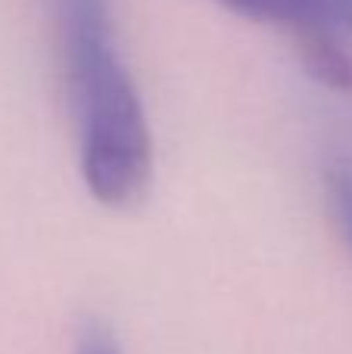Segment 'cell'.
I'll return each instance as SVG.
<instances>
[{"label": "cell", "mask_w": 352, "mask_h": 354, "mask_svg": "<svg viewBox=\"0 0 352 354\" xmlns=\"http://www.w3.org/2000/svg\"><path fill=\"white\" fill-rule=\"evenodd\" d=\"M328 187H331V199H334L337 214H340V224H343V230H346V236L352 243V165L331 168Z\"/></svg>", "instance_id": "4"}, {"label": "cell", "mask_w": 352, "mask_h": 354, "mask_svg": "<svg viewBox=\"0 0 352 354\" xmlns=\"http://www.w3.org/2000/svg\"><path fill=\"white\" fill-rule=\"evenodd\" d=\"M253 22L293 31H352V0H215Z\"/></svg>", "instance_id": "2"}, {"label": "cell", "mask_w": 352, "mask_h": 354, "mask_svg": "<svg viewBox=\"0 0 352 354\" xmlns=\"http://www.w3.org/2000/svg\"><path fill=\"white\" fill-rule=\"evenodd\" d=\"M75 354H122V345L116 342V336L103 324H87L78 333Z\"/></svg>", "instance_id": "5"}, {"label": "cell", "mask_w": 352, "mask_h": 354, "mask_svg": "<svg viewBox=\"0 0 352 354\" xmlns=\"http://www.w3.org/2000/svg\"><path fill=\"white\" fill-rule=\"evenodd\" d=\"M299 59L324 87L352 91V56L337 44L334 31H297Z\"/></svg>", "instance_id": "3"}, {"label": "cell", "mask_w": 352, "mask_h": 354, "mask_svg": "<svg viewBox=\"0 0 352 354\" xmlns=\"http://www.w3.org/2000/svg\"><path fill=\"white\" fill-rule=\"evenodd\" d=\"M81 177L106 208H131L153 177V137L134 78L116 47L109 0H53Z\"/></svg>", "instance_id": "1"}]
</instances>
